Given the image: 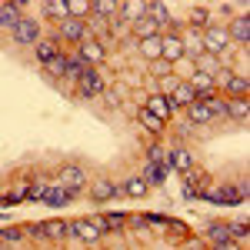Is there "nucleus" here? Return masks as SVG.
<instances>
[{
    "label": "nucleus",
    "instance_id": "f257e3e1",
    "mask_svg": "<svg viewBox=\"0 0 250 250\" xmlns=\"http://www.w3.org/2000/svg\"><path fill=\"white\" fill-rule=\"evenodd\" d=\"M187 114H190V124H210L220 114H227V104L217 97H204V100H193Z\"/></svg>",
    "mask_w": 250,
    "mask_h": 250
},
{
    "label": "nucleus",
    "instance_id": "f03ea898",
    "mask_svg": "<svg viewBox=\"0 0 250 250\" xmlns=\"http://www.w3.org/2000/svg\"><path fill=\"white\" fill-rule=\"evenodd\" d=\"M104 220L94 217V220H77V224H67V237H74V240H83V244H94L104 237Z\"/></svg>",
    "mask_w": 250,
    "mask_h": 250
},
{
    "label": "nucleus",
    "instance_id": "7ed1b4c3",
    "mask_svg": "<svg viewBox=\"0 0 250 250\" xmlns=\"http://www.w3.org/2000/svg\"><path fill=\"white\" fill-rule=\"evenodd\" d=\"M200 40H204V54H224L227 50V43H230V34L224 30V27H204L200 30Z\"/></svg>",
    "mask_w": 250,
    "mask_h": 250
},
{
    "label": "nucleus",
    "instance_id": "20e7f679",
    "mask_svg": "<svg viewBox=\"0 0 250 250\" xmlns=\"http://www.w3.org/2000/svg\"><path fill=\"white\" fill-rule=\"evenodd\" d=\"M10 30H14V40L17 43H40V27L30 17H20Z\"/></svg>",
    "mask_w": 250,
    "mask_h": 250
},
{
    "label": "nucleus",
    "instance_id": "39448f33",
    "mask_svg": "<svg viewBox=\"0 0 250 250\" xmlns=\"http://www.w3.org/2000/svg\"><path fill=\"white\" fill-rule=\"evenodd\" d=\"M160 57L167 60V63L184 60V43H180L177 34H164V37H160Z\"/></svg>",
    "mask_w": 250,
    "mask_h": 250
},
{
    "label": "nucleus",
    "instance_id": "423d86ee",
    "mask_svg": "<svg viewBox=\"0 0 250 250\" xmlns=\"http://www.w3.org/2000/svg\"><path fill=\"white\" fill-rule=\"evenodd\" d=\"M77 57L83 60V63H87V67H90V70H94V63H100V60H104V43H100V40H80V50H77Z\"/></svg>",
    "mask_w": 250,
    "mask_h": 250
},
{
    "label": "nucleus",
    "instance_id": "0eeeda50",
    "mask_svg": "<svg viewBox=\"0 0 250 250\" xmlns=\"http://www.w3.org/2000/svg\"><path fill=\"white\" fill-rule=\"evenodd\" d=\"M210 204H220V207H233L244 200V190H233V187H217V190H207L204 193Z\"/></svg>",
    "mask_w": 250,
    "mask_h": 250
},
{
    "label": "nucleus",
    "instance_id": "6e6552de",
    "mask_svg": "<svg viewBox=\"0 0 250 250\" xmlns=\"http://www.w3.org/2000/svg\"><path fill=\"white\" fill-rule=\"evenodd\" d=\"M187 87L193 90V97H197V100H204V97H213V90H217V80L207 77V74H193V77L187 80Z\"/></svg>",
    "mask_w": 250,
    "mask_h": 250
},
{
    "label": "nucleus",
    "instance_id": "1a4fd4ad",
    "mask_svg": "<svg viewBox=\"0 0 250 250\" xmlns=\"http://www.w3.org/2000/svg\"><path fill=\"white\" fill-rule=\"evenodd\" d=\"M77 87L83 97H100L104 94V83H100V77H97V70H83L77 77Z\"/></svg>",
    "mask_w": 250,
    "mask_h": 250
},
{
    "label": "nucleus",
    "instance_id": "9d476101",
    "mask_svg": "<svg viewBox=\"0 0 250 250\" xmlns=\"http://www.w3.org/2000/svg\"><path fill=\"white\" fill-rule=\"evenodd\" d=\"M40 200H43V204H50V207H63V204H70V200H74V190H67V187H43Z\"/></svg>",
    "mask_w": 250,
    "mask_h": 250
},
{
    "label": "nucleus",
    "instance_id": "9b49d317",
    "mask_svg": "<svg viewBox=\"0 0 250 250\" xmlns=\"http://www.w3.org/2000/svg\"><path fill=\"white\" fill-rule=\"evenodd\" d=\"M144 110H147V114H154L157 120H160V124H164V120H167V117L173 114V110H170V104H167V97H164V94L150 97V100H147V107H144Z\"/></svg>",
    "mask_w": 250,
    "mask_h": 250
},
{
    "label": "nucleus",
    "instance_id": "f8f14e48",
    "mask_svg": "<svg viewBox=\"0 0 250 250\" xmlns=\"http://www.w3.org/2000/svg\"><path fill=\"white\" fill-rule=\"evenodd\" d=\"M193 100H197V97H193V90L187 87V83H177V87H173V94L167 97V104H170V110H173V107H190Z\"/></svg>",
    "mask_w": 250,
    "mask_h": 250
},
{
    "label": "nucleus",
    "instance_id": "ddd939ff",
    "mask_svg": "<svg viewBox=\"0 0 250 250\" xmlns=\"http://www.w3.org/2000/svg\"><path fill=\"white\" fill-rule=\"evenodd\" d=\"M220 87L227 90L230 97H240L244 100V94H247V77H233V74H224L220 77Z\"/></svg>",
    "mask_w": 250,
    "mask_h": 250
},
{
    "label": "nucleus",
    "instance_id": "4468645a",
    "mask_svg": "<svg viewBox=\"0 0 250 250\" xmlns=\"http://www.w3.org/2000/svg\"><path fill=\"white\" fill-rule=\"evenodd\" d=\"M193 70L197 74H207V77H217L220 74V60L210 57V54H200V57L193 60Z\"/></svg>",
    "mask_w": 250,
    "mask_h": 250
},
{
    "label": "nucleus",
    "instance_id": "2eb2a0df",
    "mask_svg": "<svg viewBox=\"0 0 250 250\" xmlns=\"http://www.w3.org/2000/svg\"><path fill=\"white\" fill-rule=\"evenodd\" d=\"M60 34H63L67 40H77V43H80V40H87V27H83L80 20L67 17V20H63V27H60Z\"/></svg>",
    "mask_w": 250,
    "mask_h": 250
},
{
    "label": "nucleus",
    "instance_id": "dca6fc26",
    "mask_svg": "<svg viewBox=\"0 0 250 250\" xmlns=\"http://www.w3.org/2000/svg\"><path fill=\"white\" fill-rule=\"evenodd\" d=\"M117 10H120V3H117V0H97V3H90V14H97L100 20L117 17Z\"/></svg>",
    "mask_w": 250,
    "mask_h": 250
},
{
    "label": "nucleus",
    "instance_id": "f3484780",
    "mask_svg": "<svg viewBox=\"0 0 250 250\" xmlns=\"http://www.w3.org/2000/svg\"><path fill=\"white\" fill-rule=\"evenodd\" d=\"M117 14L127 20V23H130V20H144V17H147V3H120Z\"/></svg>",
    "mask_w": 250,
    "mask_h": 250
},
{
    "label": "nucleus",
    "instance_id": "a211bd4d",
    "mask_svg": "<svg viewBox=\"0 0 250 250\" xmlns=\"http://www.w3.org/2000/svg\"><path fill=\"white\" fill-rule=\"evenodd\" d=\"M147 17L154 20L157 27H167V23H170V10H167L164 3H147Z\"/></svg>",
    "mask_w": 250,
    "mask_h": 250
},
{
    "label": "nucleus",
    "instance_id": "6ab92c4d",
    "mask_svg": "<svg viewBox=\"0 0 250 250\" xmlns=\"http://www.w3.org/2000/svg\"><path fill=\"white\" fill-rule=\"evenodd\" d=\"M90 14V0H67V17L70 20H80Z\"/></svg>",
    "mask_w": 250,
    "mask_h": 250
},
{
    "label": "nucleus",
    "instance_id": "aec40b11",
    "mask_svg": "<svg viewBox=\"0 0 250 250\" xmlns=\"http://www.w3.org/2000/svg\"><path fill=\"white\" fill-rule=\"evenodd\" d=\"M43 14L47 17H57V20H67V0H47L43 3Z\"/></svg>",
    "mask_w": 250,
    "mask_h": 250
},
{
    "label": "nucleus",
    "instance_id": "412c9836",
    "mask_svg": "<svg viewBox=\"0 0 250 250\" xmlns=\"http://www.w3.org/2000/svg\"><path fill=\"white\" fill-rule=\"evenodd\" d=\"M230 30H233V37H237V40H247L250 37V20H247V14H240V17L233 20ZM230 30H227V34H230Z\"/></svg>",
    "mask_w": 250,
    "mask_h": 250
},
{
    "label": "nucleus",
    "instance_id": "4be33fe9",
    "mask_svg": "<svg viewBox=\"0 0 250 250\" xmlns=\"http://www.w3.org/2000/svg\"><path fill=\"white\" fill-rule=\"evenodd\" d=\"M140 54H144V57H150V60H157V57H160V37L140 40Z\"/></svg>",
    "mask_w": 250,
    "mask_h": 250
},
{
    "label": "nucleus",
    "instance_id": "5701e85b",
    "mask_svg": "<svg viewBox=\"0 0 250 250\" xmlns=\"http://www.w3.org/2000/svg\"><path fill=\"white\" fill-rule=\"evenodd\" d=\"M180 43H184V50H190L193 57H200V54H204V40H200V30H193L190 37L180 40Z\"/></svg>",
    "mask_w": 250,
    "mask_h": 250
},
{
    "label": "nucleus",
    "instance_id": "b1692460",
    "mask_svg": "<svg viewBox=\"0 0 250 250\" xmlns=\"http://www.w3.org/2000/svg\"><path fill=\"white\" fill-rule=\"evenodd\" d=\"M54 77H67V54H57V57L50 60V63H43Z\"/></svg>",
    "mask_w": 250,
    "mask_h": 250
},
{
    "label": "nucleus",
    "instance_id": "393cba45",
    "mask_svg": "<svg viewBox=\"0 0 250 250\" xmlns=\"http://www.w3.org/2000/svg\"><path fill=\"white\" fill-rule=\"evenodd\" d=\"M164 173H167V167H164V164H147V173H144L140 180H144V184H150V180H154V184H160V180H164Z\"/></svg>",
    "mask_w": 250,
    "mask_h": 250
},
{
    "label": "nucleus",
    "instance_id": "a878e982",
    "mask_svg": "<svg viewBox=\"0 0 250 250\" xmlns=\"http://www.w3.org/2000/svg\"><path fill=\"white\" fill-rule=\"evenodd\" d=\"M140 40H147V37H160V27H157L154 20H140V27L134 30Z\"/></svg>",
    "mask_w": 250,
    "mask_h": 250
},
{
    "label": "nucleus",
    "instance_id": "bb28decb",
    "mask_svg": "<svg viewBox=\"0 0 250 250\" xmlns=\"http://www.w3.org/2000/svg\"><path fill=\"white\" fill-rule=\"evenodd\" d=\"M34 47H37V60L40 63H50V60L57 57V47H54V43H43V40H40V43H34Z\"/></svg>",
    "mask_w": 250,
    "mask_h": 250
},
{
    "label": "nucleus",
    "instance_id": "cd10ccee",
    "mask_svg": "<svg viewBox=\"0 0 250 250\" xmlns=\"http://www.w3.org/2000/svg\"><path fill=\"white\" fill-rule=\"evenodd\" d=\"M80 184H83V173H80L77 167H67V170H63V187L74 190V187H80Z\"/></svg>",
    "mask_w": 250,
    "mask_h": 250
},
{
    "label": "nucleus",
    "instance_id": "c85d7f7f",
    "mask_svg": "<svg viewBox=\"0 0 250 250\" xmlns=\"http://www.w3.org/2000/svg\"><path fill=\"white\" fill-rule=\"evenodd\" d=\"M120 193H130V197H144V193H147V184H144L140 177H137V180H127V184L120 187Z\"/></svg>",
    "mask_w": 250,
    "mask_h": 250
},
{
    "label": "nucleus",
    "instance_id": "c756f323",
    "mask_svg": "<svg viewBox=\"0 0 250 250\" xmlns=\"http://www.w3.org/2000/svg\"><path fill=\"white\" fill-rule=\"evenodd\" d=\"M117 193H120V190H117L114 184H107V180L94 187V197H97V200H110V197H117Z\"/></svg>",
    "mask_w": 250,
    "mask_h": 250
},
{
    "label": "nucleus",
    "instance_id": "7c9ffc66",
    "mask_svg": "<svg viewBox=\"0 0 250 250\" xmlns=\"http://www.w3.org/2000/svg\"><path fill=\"white\" fill-rule=\"evenodd\" d=\"M43 233H47V237H54V240H63V237H67V224L54 220V224H47V227H43Z\"/></svg>",
    "mask_w": 250,
    "mask_h": 250
},
{
    "label": "nucleus",
    "instance_id": "2f4dec72",
    "mask_svg": "<svg viewBox=\"0 0 250 250\" xmlns=\"http://www.w3.org/2000/svg\"><path fill=\"white\" fill-rule=\"evenodd\" d=\"M100 220H104V230H117V227H124L127 217H124V213H107V217H100Z\"/></svg>",
    "mask_w": 250,
    "mask_h": 250
},
{
    "label": "nucleus",
    "instance_id": "473e14b6",
    "mask_svg": "<svg viewBox=\"0 0 250 250\" xmlns=\"http://www.w3.org/2000/svg\"><path fill=\"white\" fill-rule=\"evenodd\" d=\"M140 124H144V127H147L150 134H157V130L164 127V124H160V120H157L154 114H147V110H140Z\"/></svg>",
    "mask_w": 250,
    "mask_h": 250
},
{
    "label": "nucleus",
    "instance_id": "72a5a7b5",
    "mask_svg": "<svg viewBox=\"0 0 250 250\" xmlns=\"http://www.w3.org/2000/svg\"><path fill=\"white\" fill-rule=\"evenodd\" d=\"M0 240H20V230L7 227V230H0Z\"/></svg>",
    "mask_w": 250,
    "mask_h": 250
},
{
    "label": "nucleus",
    "instance_id": "f704fd0d",
    "mask_svg": "<svg viewBox=\"0 0 250 250\" xmlns=\"http://www.w3.org/2000/svg\"><path fill=\"white\" fill-rule=\"evenodd\" d=\"M213 250H244V247L233 244V240H224V244H213Z\"/></svg>",
    "mask_w": 250,
    "mask_h": 250
},
{
    "label": "nucleus",
    "instance_id": "c9c22d12",
    "mask_svg": "<svg viewBox=\"0 0 250 250\" xmlns=\"http://www.w3.org/2000/svg\"><path fill=\"white\" fill-rule=\"evenodd\" d=\"M190 20H193V23H204V20H207V10H200V7H197V10L190 14Z\"/></svg>",
    "mask_w": 250,
    "mask_h": 250
}]
</instances>
